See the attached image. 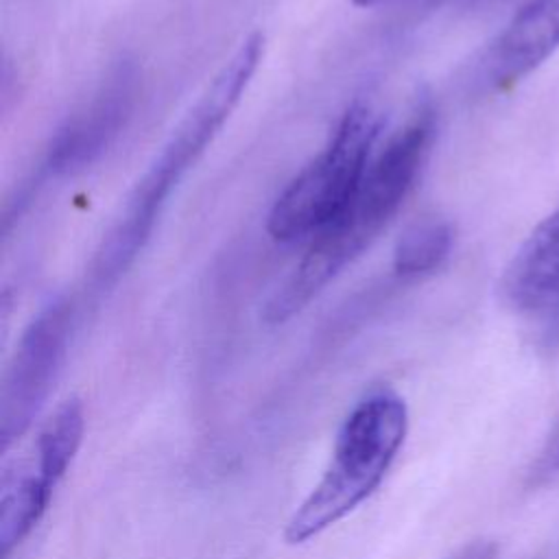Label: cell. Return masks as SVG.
<instances>
[{
	"label": "cell",
	"instance_id": "1",
	"mask_svg": "<svg viewBox=\"0 0 559 559\" xmlns=\"http://www.w3.org/2000/svg\"><path fill=\"white\" fill-rule=\"evenodd\" d=\"M262 50L264 37L260 33L249 35L175 127L159 155L142 179H138L124 210L98 245L90 269L92 290H107L114 286L144 249L168 194L240 103L242 92L260 66Z\"/></svg>",
	"mask_w": 559,
	"mask_h": 559
},
{
	"label": "cell",
	"instance_id": "2",
	"mask_svg": "<svg viewBox=\"0 0 559 559\" xmlns=\"http://www.w3.org/2000/svg\"><path fill=\"white\" fill-rule=\"evenodd\" d=\"M406 432L408 406L397 391L365 393L338 426L330 463L288 518L284 539L306 544L358 509L384 480Z\"/></svg>",
	"mask_w": 559,
	"mask_h": 559
},
{
	"label": "cell",
	"instance_id": "3",
	"mask_svg": "<svg viewBox=\"0 0 559 559\" xmlns=\"http://www.w3.org/2000/svg\"><path fill=\"white\" fill-rule=\"evenodd\" d=\"M380 133V116L365 103L347 107L323 151L275 199L266 229L280 242L314 236L356 197Z\"/></svg>",
	"mask_w": 559,
	"mask_h": 559
},
{
	"label": "cell",
	"instance_id": "4",
	"mask_svg": "<svg viewBox=\"0 0 559 559\" xmlns=\"http://www.w3.org/2000/svg\"><path fill=\"white\" fill-rule=\"evenodd\" d=\"M85 432L83 404L66 400L41 426L31 456L2 472L0 480V552L9 557L44 518L55 487L74 461Z\"/></svg>",
	"mask_w": 559,
	"mask_h": 559
},
{
	"label": "cell",
	"instance_id": "5",
	"mask_svg": "<svg viewBox=\"0 0 559 559\" xmlns=\"http://www.w3.org/2000/svg\"><path fill=\"white\" fill-rule=\"evenodd\" d=\"M74 312V301L68 295H55L22 332L0 393L2 452L24 437L48 400L68 354Z\"/></svg>",
	"mask_w": 559,
	"mask_h": 559
},
{
	"label": "cell",
	"instance_id": "6",
	"mask_svg": "<svg viewBox=\"0 0 559 559\" xmlns=\"http://www.w3.org/2000/svg\"><path fill=\"white\" fill-rule=\"evenodd\" d=\"M138 92V68L129 59L116 61L90 100L70 114L52 135L41 177L74 175L92 166L124 129Z\"/></svg>",
	"mask_w": 559,
	"mask_h": 559
},
{
	"label": "cell",
	"instance_id": "7",
	"mask_svg": "<svg viewBox=\"0 0 559 559\" xmlns=\"http://www.w3.org/2000/svg\"><path fill=\"white\" fill-rule=\"evenodd\" d=\"M502 301L544 352L559 349V205L518 247L500 277Z\"/></svg>",
	"mask_w": 559,
	"mask_h": 559
},
{
	"label": "cell",
	"instance_id": "8",
	"mask_svg": "<svg viewBox=\"0 0 559 559\" xmlns=\"http://www.w3.org/2000/svg\"><path fill=\"white\" fill-rule=\"evenodd\" d=\"M559 48V0H524L487 44L474 68L483 92H502L537 70Z\"/></svg>",
	"mask_w": 559,
	"mask_h": 559
},
{
	"label": "cell",
	"instance_id": "9",
	"mask_svg": "<svg viewBox=\"0 0 559 559\" xmlns=\"http://www.w3.org/2000/svg\"><path fill=\"white\" fill-rule=\"evenodd\" d=\"M452 225L441 218H424L406 227L393 247V269L404 277H417L439 269L450 255Z\"/></svg>",
	"mask_w": 559,
	"mask_h": 559
},
{
	"label": "cell",
	"instance_id": "10",
	"mask_svg": "<svg viewBox=\"0 0 559 559\" xmlns=\"http://www.w3.org/2000/svg\"><path fill=\"white\" fill-rule=\"evenodd\" d=\"M555 478H559V415L544 435L542 445L537 448L531 465L526 467L524 485L528 489H539Z\"/></svg>",
	"mask_w": 559,
	"mask_h": 559
},
{
	"label": "cell",
	"instance_id": "11",
	"mask_svg": "<svg viewBox=\"0 0 559 559\" xmlns=\"http://www.w3.org/2000/svg\"><path fill=\"white\" fill-rule=\"evenodd\" d=\"M356 7H373L378 2H384V0H352Z\"/></svg>",
	"mask_w": 559,
	"mask_h": 559
}]
</instances>
